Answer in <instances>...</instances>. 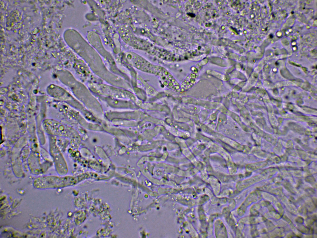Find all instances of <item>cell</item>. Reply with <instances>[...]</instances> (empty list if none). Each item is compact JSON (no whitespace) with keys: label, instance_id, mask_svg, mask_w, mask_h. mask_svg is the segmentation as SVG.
I'll return each instance as SVG.
<instances>
[{"label":"cell","instance_id":"obj_1","mask_svg":"<svg viewBox=\"0 0 317 238\" xmlns=\"http://www.w3.org/2000/svg\"><path fill=\"white\" fill-rule=\"evenodd\" d=\"M72 183V178L69 177L45 176L36 178L33 182L34 187L37 189L56 188L68 186Z\"/></svg>","mask_w":317,"mask_h":238},{"label":"cell","instance_id":"obj_2","mask_svg":"<svg viewBox=\"0 0 317 238\" xmlns=\"http://www.w3.org/2000/svg\"><path fill=\"white\" fill-rule=\"evenodd\" d=\"M49 150L53 158L57 171L59 174H63V171L65 169V163L62 155L56 144V139L53 136L50 135Z\"/></svg>","mask_w":317,"mask_h":238},{"label":"cell","instance_id":"obj_3","mask_svg":"<svg viewBox=\"0 0 317 238\" xmlns=\"http://www.w3.org/2000/svg\"><path fill=\"white\" fill-rule=\"evenodd\" d=\"M134 65L138 69L144 71L159 73L162 67L152 64L139 55L133 53L132 54Z\"/></svg>","mask_w":317,"mask_h":238}]
</instances>
